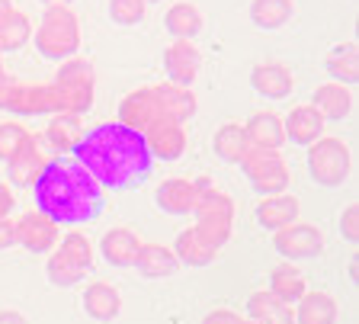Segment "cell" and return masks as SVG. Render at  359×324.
<instances>
[{
    "label": "cell",
    "mask_w": 359,
    "mask_h": 324,
    "mask_svg": "<svg viewBox=\"0 0 359 324\" xmlns=\"http://www.w3.org/2000/svg\"><path fill=\"white\" fill-rule=\"evenodd\" d=\"M74 158L83 164L93 180L103 189H135L151 177V154L144 135L126 128L122 122H103L87 128Z\"/></svg>",
    "instance_id": "cell-1"
},
{
    "label": "cell",
    "mask_w": 359,
    "mask_h": 324,
    "mask_svg": "<svg viewBox=\"0 0 359 324\" xmlns=\"http://www.w3.org/2000/svg\"><path fill=\"white\" fill-rule=\"evenodd\" d=\"M36 209L52 215L58 225H83L93 222L103 209V187L83 170L74 154L52 158L45 174L32 187Z\"/></svg>",
    "instance_id": "cell-2"
},
{
    "label": "cell",
    "mask_w": 359,
    "mask_h": 324,
    "mask_svg": "<svg viewBox=\"0 0 359 324\" xmlns=\"http://www.w3.org/2000/svg\"><path fill=\"white\" fill-rule=\"evenodd\" d=\"M32 42H36L39 55L48 61H67L81 52L83 32H81V16L71 7H45L42 20L32 29Z\"/></svg>",
    "instance_id": "cell-3"
},
{
    "label": "cell",
    "mask_w": 359,
    "mask_h": 324,
    "mask_svg": "<svg viewBox=\"0 0 359 324\" xmlns=\"http://www.w3.org/2000/svg\"><path fill=\"white\" fill-rule=\"evenodd\" d=\"M308 174L318 187L337 189L353 174V151L340 135H321L308 144Z\"/></svg>",
    "instance_id": "cell-4"
},
{
    "label": "cell",
    "mask_w": 359,
    "mask_h": 324,
    "mask_svg": "<svg viewBox=\"0 0 359 324\" xmlns=\"http://www.w3.org/2000/svg\"><path fill=\"white\" fill-rule=\"evenodd\" d=\"M55 93H58V113H87L97 97V71L87 58H67L55 71Z\"/></svg>",
    "instance_id": "cell-5"
},
{
    "label": "cell",
    "mask_w": 359,
    "mask_h": 324,
    "mask_svg": "<svg viewBox=\"0 0 359 324\" xmlns=\"http://www.w3.org/2000/svg\"><path fill=\"white\" fill-rule=\"evenodd\" d=\"M193 215H196V231H199L212 248L222 250L224 244L231 241V234H234L238 203H234L222 187H212V189H205V193H199Z\"/></svg>",
    "instance_id": "cell-6"
},
{
    "label": "cell",
    "mask_w": 359,
    "mask_h": 324,
    "mask_svg": "<svg viewBox=\"0 0 359 324\" xmlns=\"http://www.w3.org/2000/svg\"><path fill=\"white\" fill-rule=\"evenodd\" d=\"M324 244H327V241H324L321 228L311 225V222H302V219H295L292 225L273 231V248H276V254L285 257L289 264L321 257L324 254Z\"/></svg>",
    "instance_id": "cell-7"
},
{
    "label": "cell",
    "mask_w": 359,
    "mask_h": 324,
    "mask_svg": "<svg viewBox=\"0 0 359 324\" xmlns=\"http://www.w3.org/2000/svg\"><path fill=\"white\" fill-rule=\"evenodd\" d=\"M4 113H13V116H52V113H58L55 83L52 81H20V77H16Z\"/></svg>",
    "instance_id": "cell-8"
},
{
    "label": "cell",
    "mask_w": 359,
    "mask_h": 324,
    "mask_svg": "<svg viewBox=\"0 0 359 324\" xmlns=\"http://www.w3.org/2000/svg\"><path fill=\"white\" fill-rule=\"evenodd\" d=\"M58 238H61V225L45 212L32 209L16 219V244H22L29 254H52L58 248Z\"/></svg>",
    "instance_id": "cell-9"
},
{
    "label": "cell",
    "mask_w": 359,
    "mask_h": 324,
    "mask_svg": "<svg viewBox=\"0 0 359 324\" xmlns=\"http://www.w3.org/2000/svg\"><path fill=\"white\" fill-rule=\"evenodd\" d=\"M83 132H87L83 113H52L45 132L39 135V144H42L48 154H55V158H65V154H74Z\"/></svg>",
    "instance_id": "cell-10"
},
{
    "label": "cell",
    "mask_w": 359,
    "mask_h": 324,
    "mask_svg": "<svg viewBox=\"0 0 359 324\" xmlns=\"http://www.w3.org/2000/svg\"><path fill=\"white\" fill-rule=\"evenodd\" d=\"M161 116V103H157L154 87H135L116 106V122H122L126 128H135V132H148Z\"/></svg>",
    "instance_id": "cell-11"
},
{
    "label": "cell",
    "mask_w": 359,
    "mask_h": 324,
    "mask_svg": "<svg viewBox=\"0 0 359 324\" xmlns=\"http://www.w3.org/2000/svg\"><path fill=\"white\" fill-rule=\"evenodd\" d=\"M202 48L196 46L193 39H173L170 46L164 48V71L167 81L173 83H187L193 87L196 77L202 74Z\"/></svg>",
    "instance_id": "cell-12"
},
{
    "label": "cell",
    "mask_w": 359,
    "mask_h": 324,
    "mask_svg": "<svg viewBox=\"0 0 359 324\" xmlns=\"http://www.w3.org/2000/svg\"><path fill=\"white\" fill-rule=\"evenodd\" d=\"M142 135H144V144H148L151 161H180L189 148L187 128L170 119H157Z\"/></svg>",
    "instance_id": "cell-13"
},
{
    "label": "cell",
    "mask_w": 359,
    "mask_h": 324,
    "mask_svg": "<svg viewBox=\"0 0 359 324\" xmlns=\"http://www.w3.org/2000/svg\"><path fill=\"white\" fill-rule=\"evenodd\" d=\"M48 151L36 142H29L26 148L16 154L13 161H7V183L13 189H32L39 183V177L45 174V167H48Z\"/></svg>",
    "instance_id": "cell-14"
},
{
    "label": "cell",
    "mask_w": 359,
    "mask_h": 324,
    "mask_svg": "<svg viewBox=\"0 0 359 324\" xmlns=\"http://www.w3.org/2000/svg\"><path fill=\"white\" fill-rule=\"evenodd\" d=\"M283 128H285V142L308 148L311 142H318L324 135V116L311 103H295L283 116Z\"/></svg>",
    "instance_id": "cell-15"
},
{
    "label": "cell",
    "mask_w": 359,
    "mask_h": 324,
    "mask_svg": "<svg viewBox=\"0 0 359 324\" xmlns=\"http://www.w3.org/2000/svg\"><path fill=\"white\" fill-rule=\"evenodd\" d=\"M154 93L157 103H161V116L170 122H180V126H187L196 116V109H199V100H196L193 87H187V83H173V81L154 83Z\"/></svg>",
    "instance_id": "cell-16"
},
{
    "label": "cell",
    "mask_w": 359,
    "mask_h": 324,
    "mask_svg": "<svg viewBox=\"0 0 359 324\" xmlns=\"http://www.w3.org/2000/svg\"><path fill=\"white\" fill-rule=\"evenodd\" d=\"M257 222H260V228H266V231H279V228L292 225L295 219H302V203L295 193H273V196H263L260 203H257L254 209Z\"/></svg>",
    "instance_id": "cell-17"
},
{
    "label": "cell",
    "mask_w": 359,
    "mask_h": 324,
    "mask_svg": "<svg viewBox=\"0 0 359 324\" xmlns=\"http://www.w3.org/2000/svg\"><path fill=\"white\" fill-rule=\"evenodd\" d=\"M138 248H142V238H138V231L128 225H112L109 231L100 238V254H103V260L109 266H119V270H126V266L135 264Z\"/></svg>",
    "instance_id": "cell-18"
},
{
    "label": "cell",
    "mask_w": 359,
    "mask_h": 324,
    "mask_svg": "<svg viewBox=\"0 0 359 324\" xmlns=\"http://www.w3.org/2000/svg\"><path fill=\"white\" fill-rule=\"evenodd\" d=\"M250 87L260 93L263 100H285L295 90V77L283 61H260L250 74Z\"/></svg>",
    "instance_id": "cell-19"
},
{
    "label": "cell",
    "mask_w": 359,
    "mask_h": 324,
    "mask_svg": "<svg viewBox=\"0 0 359 324\" xmlns=\"http://www.w3.org/2000/svg\"><path fill=\"white\" fill-rule=\"evenodd\" d=\"M154 199L167 215H193L199 193H196V183L189 177H167L157 183Z\"/></svg>",
    "instance_id": "cell-20"
},
{
    "label": "cell",
    "mask_w": 359,
    "mask_h": 324,
    "mask_svg": "<svg viewBox=\"0 0 359 324\" xmlns=\"http://www.w3.org/2000/svg\"><path fill=\"white\" fill-rule=\"evenodd\" d=\"M295 324H337L340 321V305L327 289H308L295 305Z\"/></svg>",
    "instance_id": "cell-21"
},
{
    "label": "cell",
    "mask_w": 359,
    "mask_h": 324,
    "mask_svg": "<svg viewBox=\"0 0 359 324\" xmlns=\"http://www.w3.org/2000/svg\"><path fill=\"white\" fill-rule=\"evenodd\" d=\"M83 311H87L93 321L106 324L122 311V295L119 289L106 283V279H90L83 286Z\"/></svg>",
    "instance_id": "cell-22"
},
{
    "label": "cell",
    "mask_w": 359,
    "mask_h": 324,
    "mask_svg": "<svg viewBox=\"0 0 359 324\" xmlns=\"http://www.w3.org/2000/svg\"><path fill=\"white\" fill-rule=\"evenodd\" d=\"M247 132V142L266 151H283L285 144V128H283V116L269 113V109H257L247 122H241Z\"/></svg>",
    "instance_id": "cell-23"
},
{
    "label": "cell",
    "mask_w": 359,
    "mask_h": 324,
    "mask_svg": "<svg viewBox=\"0 0 359 324\" xmlns=\"http://www.w3.org/2000/svg\"><path fill=\"white\" fill-rule=\"evenodd\" d=\"M132 266L142 273L144 279H164L180 270V260H177V254H173V248H164V244H154V241H142Z\"/></svg>",
    "instance_id": "cell-24"
},
{
    "label": "cell",
    "mask_w": 359,
    "mask_h": 324,
    "mask_svg": "<svg viewBox=\"0 0 359 324\" xmlns=\"http://www.w3.org/2000/svg\"><path fill=\"white\" fill-rule=\"evenodd\" d=\"M311 106L318 113L324 116V122H340L353 113V90L346 83H337V81H327L321 87H314V97H311Z\"/></svg>",
    "instance_id": "cell-25"
},
{
    "label": "cell",
    "mask_w": 359,
    "mask_h": 324,
    "mask_svg": "<svg viewBox=\"0 0 359 324\" xmlns=\"http://www.w3.org/2000/svg\"><path fill=\"white\" fill-rule=\"evenodd\" d=\"M202 26H205V16L193 0H177L164 13V29L173 39H196L202 32Z\"/></svg>",
    "instance_id": "cell-26"
},
{
    "label": "cell",
    "mask_w": 359,
    "mask_h": 324,
    "mask_svg": "<svg viewBox=\"0 0 359 324\" xmlns=\"http://www.w3.org/2000/svg\"><path fill=\"white\" fill-rule=\"evenodd\" d=\"M173 254H177V260L183 266H209L212 260L218 257V248H212V244L196 231V225H189V228H183V231L177 234Z\"/></svg>",
    "instance_id": "cell-27"
},
{
    "label": "cell",
    "mask_w": 359,
    "mask_h": 324,
    "mask_svg": "<svg viewBox=\"0 0 359 324\" xmlns=\"http://www.w3.org/2000/svg\"><path fill=\"white\" fill-rule=\"evenodd\" d=\"M269 292L276 295L279 302H285V305H295V302L302 299V295L308 292V279L305 273L299 270V266H292L289 260L285 264H279L276 270L269 273Z\"/></svg>",
    "instance_id": "cell-28"
},
{
    "label": "cell",
    "mask_w": 359,
    "mask_h": 324,
    "mask_svg": "<svg viewBox=\"0 0 359 324\" xmlns=\"http://www.w3.org/2000/svg\"><path fill=\"white\" fill-rule=\"evenodd\" d=\"M324 68H327L330 81L337 83H356L359 81V48L356 42H340V46H334L327 52V58H324Z\"/></svg>",
    "instance_id": "cell-29"
},
{
    "label": "cell",
    "mask_w": 359,
    "mask_h": 324,
    "mask_svg": "<svg viewBox=\"0 0 359 324\" xmlns=\"http://www.w3.org/2000/svg\"><path fill=\"white\" fill-rule=\"evenodd\" d=\"M212 148H215V154L224 164H238V161L244 158V151L250 148L244 126H241V122H224V126H218L215 135H212Z\"/></svg>",
    "instance_id": "cell-30"
},
{
    "label": "cell",
    "mask_w": 359,
    "mask_h": 324,
    "mask_svg": "<svg viewBox=\"0 0 359 324\" xmlns=\"http://www.w3.org/2000/svg\"><path fill=\"white\" fill-rule=\"evenodd\" d=\"M254 189L260 193V196H273V193H285V189L292 187V167L289 161L283 158V154H276V158L269 161L266 167H263L260 174L254 177Z\"/></svg>",
    "instance_id": "cell-31"
},
{
    "label": "cell",
    "mask_w": 359,
    "mask_h": 324,
    "mask_svg": "<svg viewBox=\"0 0 359 324\" xmlns=\"http://www.w3.org/2000/svg\"><path fill=\"white\" fill-rule=\"evenodd\" d=\"M55 250H61V254L67 257V260H74L81 270H93V257H97V250H93V241H90L87 234L81 231V228H67V231H61V238H58V248Z\"/></svg>",
    "instance_id": "cell-32"
},
{
    "label": "cell",
    "mask_w": 359,
    "mask_h": 324,
    "mask_svg": "<svg viewBox=\"0 0 359 324\" xmlns=\"http://www.w3.org/2000/svg\"><path fill=\"white\" fill-rule=\"evenodd\" d=\"M292 13H295L292 0H254L250 4V20L260 29H279L292 20Z\"/></svg>",
    "instance_id": "cell-33"
},
{
    "label": "cell",
    "mask_w": 359,
    "mask_h": 324,
    "mask_svg": "<svg viewBox=\"0 0 359 324\" xmlns=\"http://www.w3.org/2000/svg\"><path fill=\"white\" fill-rule=\"evenodd\" d=\"M32 29H36V23H32V16L26 13V10H16L13 16L7 20V26L0 29V52H20V48H26L32 42Z\"/></svg>",
    "instance_id": "cell-34"
},
{
    "label": "cell",
    "mask_w": 359,
    "mask_h": 324,
    "mask_svg": "<svg viewBox=\"0 0 359 324\" xmlns=\"http://www.w3.org/2000/svg\"><path fill=\"white\" fill-rule=\"evenodd\" d=\"M36 138L39 135H32V132L22 126V122H16V119L0 122V164L13 161L16 154H20V151L26 148L29 142H36Z\"/></svg>",
    "instance_id": "cell-35"
},
{
    "label": "cell",
    "mask_w": 359,
    "mask_h": 324,
    "mask_svg": "<svg viewBox=\"0 0 359 324\" xmlns=\"http://www.w3.org/2000/svg\"><path fill=\"white\" fill-rule=\"evenodd\" d=\"M45 276H48V283L67 289V286H77V283H83L87 270H81L74 260H67L61 250H52V254H48V264H45Z\"/></svg>",
    "instance_id": "cell-36"
},
{
    "label": "cell",
    "mask_w": 359,
    "mask_h": 324,
    "mask_svg": "<svg viewBox=\"0 0 359 324\" xmlns=\"http://www.w3.org/2000/svg\"><path fill=\"white\" fill-rule=\"evenodd\" d=\"M109 16L116 26H138L148 16L144 0H109Z\"/></svg>",
    "instance_id": "cell-37"
},
{
    "label": "cell",
    "mask_w": 359,
    "mask_h": 324,
    "mask_svg": "<svg viewBox=\"0 0 359 324\" xmlns=\"http://www.w3.org/2000/svg\"><path fill=\"white\" fill-rule=\"evenodd\" d=\"M276 305H283V302H279L276 295L269 292V289H260V292H254L250 299H247V318H254V321H263V318H266L269 311L276 309Z\"/></svg>",
    "instance_id": "cell-38"
},
{
    "label": "cell",
    "mask_w": 359,
    "mask_h": 324,
    "mask_svg": "<svg viewBox=\"0 0 359 324\" xmlns=\"http://www.w3.org/2000/svg\"><path fill=\"white\" fill-rule=\"evenodd\" d=\"M340 234L346 244H359V203H350L340 212Z\"/></svg>",
    "instance_id": "cell-39"
},
{
    "label": "cell",
    "mask_w": 359,
    "mask_h": 324,
    "mask_svg": "<svg viewBox=\"0 0 359 324\" xmlns=\"http://www.w3.org/2000/svg\"><path fill=\"white\" fill-rule=\"evenodd\" d=\"M260 324H295V309H292V305H276V309L269 311L266 318H263Z\"/></svg>",
    "instance_id": "cell-40"
},
{
    "label": "cell",
    "mask_w": 359,
    "mask_h": 324,
    "mask_svg": "<svg viewBox=\"0 0 359 324\" xmlns=\"http://www.w3.org/2000/svg\"><path fill=\"white\" fill-rule=\"evenodd\" d=\"M16 248V219H0V250Z\"/></svg>",
    "instance_id": "cell-41"
},
{
    "label": "cell",
    "mask_w": 359,
    "mask_h": 324,
    "mask_svg": "<svg viewBox=\"0 0 359 324\" xmlns=\"http://www.w3.org/2000/svg\"><path fill=\"white\" fill-rule=\"evenodd\" d=\"M241 315L234 309H212L209 315L202 318V324H238Z\"/></svg>",
    "instance_id": "cell-42"
},
{
    "label": "cell",
    "mask_w": 359,
    "mask_h": 324,
    "mask_svg": "<svg viewBox=\"0 0 359 324\" xmlns=\"http://www.w3.org/2000/svg\"><path fill=\"white\" fill-rule=\"evenodd\" d=\"M13 209H16V193H13V187L0 180V219L13 215Z\"/></svg>",
    "instance_id": "cell-43"
},
{
    "label": "cell",
    "mask_w": 359,
    "mask_h": 324,
    "mask_svg": "<svg viewBox=\"0 0 359 324\" xmlns=\"http://www.w3.org/2000/svg\"><path fill=\"white\" fill-rule=\"evenodd\" d=\"M0 324H29V321H26V315L16 309H0Z\"/></svg>",
    "instance_id": "cell-44"
},
{
    "label": "cell",
    "mask_w": 359,
    "mask_h": 324,
    "mask_svg": "<svg viewBox=\"0 0 359 324\" xmlns=\"http://www.w3.org/2000/svg\"><path fill=\"white\" fill-rule=\"evenodd\" d=\"M16 13V7H13V0H0V29L7 26V20Z\"/></svg>",
    "instance_id": "cell-45"
},
{
    "label": "cell",
    "mask_w": 359,
    "mask_h": 324,
    "mask_svg": "<svg viewBox=\"0 0 359 324\" xmlns=\"http://www.w3.org/2000/svg\"><path fill=\"white\" fill-rule=\"evenodd\" d=\"M350 279H353V283L359 279V257H353V260H350Z\"/></svg>",
    "instance_id": "cell-46"
},
{
    "label": "cell",
    "mask_w": 359,
    "mask_h": 324,
    "mask_svg": "<svg viewBox=\"0 0 359 324\" xmlns=\"http://www.w3.org/2000/svg\"><path fill=\"white\" fill-rule=\"evenodd\" d=\"M45 7H71V4H74V0H42Z\"/></svg>",
    "instance_id": "cell-47"
},
{
    "label": "cell",
    "mask_w": 359,
    "mask_h": 324,
    "mask_svg": "<svg viewBox=\"0 0 359 324\" xmlns=\"http://www.w3.org/2000/svg\"><path fill=\"white\" fill-rule=\"evenodd\" d=\"M7 77V68H4V52H0V81Z\"/></svg>",
    "instance_id": "cell-48"
},
{
    "label": "cell",
    "mask_w": 359,
    "mask_h": 324,
    "mask_svg": "<svg viewBox=\"0 0 359 324\" xmlns=\"http://www.w3.org/2000/svg\"><path fill=\"white\" fill-rule=\"evenodd\" d=\"M238 324H260V321H254V318H241Z\"/></svg>",
    "instance_id": "cell-49"
},
{
    "label": "cell",
    "mask_w": 359,
    "mask_h": 324,
    "mask_svg": "<svg viewBox=\"0 0 359 324\" xmlns=\"http://www.w3.org/2000/svg\"><path fill=\"white\" fill-rule=\"evenodd\" d=\"M144 4H161V0H144Z\"/></svg>",
    "instance_id": "cell-50"
}]
</instances>
